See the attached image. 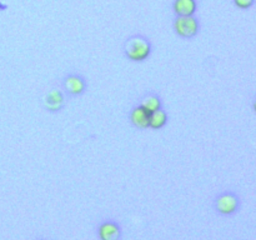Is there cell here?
<instances>
[{
	"mask_svg": "<svg viewBox=\"0 0 256 240\" xmlns=\"http://www.w3.org/2000/svg\"><path fill=\"white\" fill-rule=\"evenodd\" d=\"M172 9L178 16H192L196 12V0H174Z\"/></svg>",
	"mask_w": 256,
	"mask_h": 240,
	"instance_id": "ba28073f",
	"label": "cell"
},
{
	"mask_svg": "<svg viewBox=\"0 0 256 240\" xmlns=\"http://www.w3.org/2000/svg\"><path fill=\"white\" fill-rule=\"evenodd\" d=\"M168 112L164 109H159L156 112H150L149 115V129L152 130H160L168 124Z\"/></svg>",
	"mask_w": 256,
	"mask_h": 240,
	"instance_id": "30bf717a",
	"label": "cell"
},
{
	"mask_svg": "<svg viewBox=\"0 0 256 240\" xmlns=\"http://www.w3.org/2000/svg\"><path fill=\"white\" fill-rule=\"evenodd\" d=\"M62 90L66 98H79L88 90V80L79 72H69L62 78Z\"/></svg>",
	"mask_w": 256,
	"mask_h": 240,
	"instance_id": "3957f363",
	"label": "cell"
},
{
	"mask_svg": "<svg viewBox=\"0 0 256 240\" xmlns=\"http://www.w3.org/2000/svg\"><path fill=\"white\" fill-rule=\"evenodd\" d=\"M34 240H49V239H46V238H36V239Z\"/></svg>",
	"mask_w": 256,
	"mask_h": 240,
	"instance_id": "4fadbf2b",
	"label": "cell"
},
{
	"mask_svg": "<svg viewBox=\"0 0 256 240\" xmlns=\"http://www.w3.org/2000/svg\"><path fill=\"white\" fill-rule=\"evenodd\" d=\"M65 104H66V95L59 88H52L42 96V106L52 114L62 112L65 108Z\"/></svg>",
	"mask_w": 256,
	"mask_h": 240,
	"instance_id": "5b68a950",
	"label": "cell"
},
{
	"mask_svg": "<svg viewBox=\"0 0 256 240\" xmlns=\"http://www.w3.org/2000/svg\"><path fill=\"white\" fill-rule=\"evenodd\" d=\"M96 235L99 240H122V228L116 220L105 219L98 225Z\"/></svg>",
	"mask_w": 256,
	"mask_h": 240,
	"instance_id": "8992f818",
	"label": "cell"
},
{
	"mask_svg": "<svg viewBox=\"0 0 256 240\" xmlns=\"http://www.w3.org/2000/svg\"><path fill=\"white\" fill-rule=\"evenodd\" d=\"M139 105L144 108L148 112H152L162 109V102L160 95H158L156 92H148V94H145L144 96L140 99Z\"/></svg>",
	"mask_w": 256,
	"mask_h": 240,
	"instance_id": "9c48e42d",
	"label": "cell"
},
{
	"mask_svg": "<svg viewBox=\"0 0 256 240\" xmlns=\"http://www.w3.org/2000/svg\"><path fill=\"white\" fill-rule=\"evenodd\" d=\"M122 52L129 62H144L152 52V45L146 36L140 34L128 38L122 45Z\"/></svg>",
	"mask_w": 256,
	"mask_h": 240,
	"instance_id": "6da1fadb",
	"label": "cell"
},
{
	"mask_svg": "<svg viewBox=\"0 0 256 240\" xmlns=\"http://www.w3.org/2000/svg\"><path fill=\"white\" fill-rule=\"evenodd\" d=\"M235 6L240 10H249L255 5L256 0H232Z\"/></svg>",
	"mask_w": 256,
	"mask_h": 240,
	"instance_id": "8fae6325",
	"label": "cell"
},
{
	"mask_svg": "<svg viewBox=\"0 0 256 240\" xmlns=\"http://www.w3.org/2000/svg\"><path fill=\"white\" fill-rule=\"evenodd\" d=\"M212 205H214V209L218 214L222 215V216H232L239 212L242 200L235 192L225 190V192H219L215 196Z\"/></svg>",
	"mask_w": 256,
	"mask_h": 240,
	"instance_id": "7a4b0ae2",
	"label": "cell"
},
{
	"mask_svg": "<svg viewBox=\"0 0 256 240\" xmlns=\"http://www.w3.org/2000/svg\"><path fill=\"white\" fill-rule=\"evenodd\" d=\"M149 115L150 112H148L144 108L138 104L130 110L129 120L134 128L139 130H145L149 129Z\"/></svg>",
	"mask_w": 256,
	"mask_h": 240,
	"instance_id": "52a82bcc",
	"label": "cell"
},
{
	"mask_svg": "<svg viewBox=\"0 0 256 240\" xmlns=\"http://www.w3.org/2000/svg\"><path fill=\"white\" fill-rule=\"evenodd\" d=\"M174 32L182 39H194L200 32V22L194 15L192 16H176L174 20Z\"/></svg>",
	"mask_w": 256,
	"mask_h": 240,
	"instance_id": "277c9868",
	"label": "cell"
},
{
	"mask_svg": "<svg viewBox=\"0 0 256 240\" xmlns=\"http://www.w3.org/2000/svg\"><path fill=\"white\" fill-rule=\"evenodd\" d=\"M0 9H5V5H2V4H0Z\"/></svg>",
	"mask_w": 256,
	"mask_h": 240,
	"instance_id": "5bb4252c",
	"label": "cell"
},
{
	"mask_svg": "<svg viewBox=\"0 0 256 240\" xmlns=\"http://www.w3.org/2000/svg\"><path fill=\"white\" fill-rule=\"evenodd\" d=\"M252 110L256 112V95L254 96V99H252Z\"/></svg>",
	"mask_w": 256,
	"mask_h": 240,
	"instance_id": "7c38bea8",
	"label": "cell"
}]
</instances>
